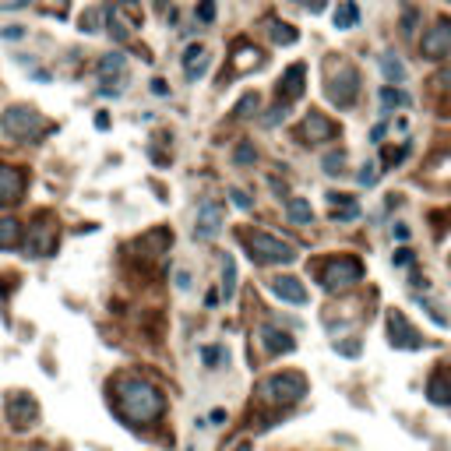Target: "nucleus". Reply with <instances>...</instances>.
<instances>
[{
	"label": "nucleus",
	"instance_id": "473e14b6",
	"mask_svg": "<svg viewBox=\"0 0 451 451\" xmlns=\"http://www.w3.org/2000/svg\"><path fill=\"white\" fill-rule=\"evenodd\" d=\"M434 85H441V88H451V68L437 71V74H434Z\"/></svg>",
	"mask_w": 451,
	"mask_h": 451
},
{
	"label": "nucleus",
	"instance_id": "393cba45",
	"mask_svg": "<svg viewBox=\"0 0 451 451\" xmlns=\"http://www.w3.org/2000/svg\"><path fill=\"white\" fill-rule=\"evenodd\" d=\"M321 166H324V173H328V177H342V173H346V169H342V166H346V152H342V148L328 152Z\"/></svg>",
	"mask_w": 451,
	"mask_h": 451
},
{
	"label": "nucleus",
	"instance_id": "72a5a7b5",
	"mask_svg": "<svg viewBox=\"0 0 451 451\" xmlns=\"http://www.w3.org/2000/svg\"><path fill=\"white\" fill-rule=\"evenodd\" d=\"M237 162H254V148H251V145H240V148H237Z\"/></svg>",
	"mask_w": 451,
	"mask_h": 451
},
{
	"label": "nucleus",
	"instance_id": "e433bc0d",
	"mask_svg": "<svg viewBox=\"0 0 451 451\" xmlns=\"http://www.w3.org/2000/svg\"><path fill=\"white\" fill-rule=\"evenodd\" d=\"M384 134H388V124H377V127L370 131V141H374V145H381V141H384Z\"/></svg>",
	"mask_w": 451,
	"mask_h": 451
},
{
	"label": "nucleus",
	"instance_id": "4468645a",
	"mask_svg": "<svg viewBox=\"0 0 451 451\" xmlns=\"http://www.w3.org/2000/svg\"><path fill=\"white\" fill-rule=\"evenodd\" d=\"M208 64H212V56H208V49H205L201 42H191V46L184 49V71H187L191 81H198V78L205 74Z\"/></svg>",
	"mask_w": 451,
	"mask_h": 451
},
{
	"label": "nucleus",
	"instance_id": "423d86ee",
	"mask_svg": "<svg viewBox=\"0 0 451 451\" xmlns=\"http://www.w3.org/2000/svg\"><path fill=\"white\" fill-rule=\"evenodd\" d=\"M360 92V74L342 64V68H335V74H328V85H324V95L335 102V106H349Z\"/></svg>",
	"mask_w": 451,
	"mask_h": 451
},
{
	"label": "nucleus",
	"instance_id": "1a4fd4ad",
	"mask_svg": "<svg viewBox=\"0 0 451 451\" xmlns=\"http://www.w3.org/2000/svg\"><path fill=\"white\" fill-rule=\"evenodd\" d=\"M95 74H99V81L106 85V88H102L106 95H117V92H120V85L127 81V56H120V53H109V56H102L99 68H95Z\"/></svg>",
	"mask_w": 451,
	"mask_h": 451
},
{
	"label": "nucleus",
	"instance_id": "7ed1b4c3",
	"mask_svg": "<svg viewBox=\"0 0 451 451\" xmlns=\"http://www.w3.org/2000/svg\"><path fill=\"white\" fill-rule=\"evenodd\" d=\"M247 251L261 264H293L296 261V247H290L286 240H278L271 233H247Z\"/></svg>",
	"mask_w": 451,
	"mask_h": 451
},
{
	"label": "nucleus",
	"instance_id": "c756f323",
	"mask_svg": "<svg viewBox=\"0 0 451 451\" xmlns=\"http://www.w3.org/2000/svg\"><path fill=\"white\" fill-rule=\"evenodd\" d=\"M201 356H205V363L212 367V363H222V360H226V349H222V346H215V349H201Z\"/></svg>",
	"mask_w": 451,
	"mask_h": 451
},
{
	"label": "nucleus",
	"instance_id": "412c9836",
	"mask_svg": "<svg viewBox=\"0 0 451 451\" xmlns=\"http://www.w3.org/2000/svg\"><path fill=\"white\" fill-rule=\"evenodd\" d=\"M360 22V8H356V0H342V8L335 11V29H353Z\"/></svg>",
	"mask_w": 451,
	"mask_h": 451
},
{
	"label": "nucleus",
	"instance_id": "7c9ffc66",
	"mask_svg": "<svg viewBox=\"0 0 451 451\" xmlns=\"http://www.w3.org/2000/svg\"><path fill=\"white\" fill-rule=\"evenodd\" d=\"M198 18H201L205 25L215 18V4H212V0H201V4H198Z\"/></svg>",
	"mask_w": 451,
	"mask_h": 451
},
{
	"label": "nucleus",
	"instance_id": "37998d69",
	"mask_svg": "<svg viewBox=\"0 0 451 451\" xmlns=\"http://www.w3.org/2000/svg\"><path fill=\"white\" fill-rule=\"evenodd\" d=\"M152 4H155V11H162V8L169 4V0H152Z\"/></svg>",
	"mask_w": 451,
	"mask_h": 451
},
{
	"label": "nucleus",
	"instance_id": "5701e85b",
	"mask_svg": "<svg viewBox=\"0 0 451 451\" xmlns=\"http://www.w3.org/2000/svg\"><path fill=\"white\" fill-rule=\"evenodd\" d=\"M377 99H381L384 106H413V95H409V92L391 88V85H384V88L377 92Z\"/></svg>",
	"mask_w": 451,
	"mask_h": 451
},
{
	"label": "nucleus",
	"instance_id": "ea45409f",
	"mask_svg": "<svg viewBox=\"0 0 451 451\" xmlns=\"http://www.w3.org/2000/svg\"><path fill=\"white\" fill-rule=\"evenodd\" d=\"M395 264H413V251H399V254H395Z\"/></svg>",
	"mask_w": 451,
	"mask_h": 451
},
{
	"label": "nucleus",
	"instance_id": "f8f14e48",
	"mask_svg": "<svg viewBox=\"0 0 451 451\" xmlns=\"http://www.w3.org/2000/svg\"><path fill=\"white\" fill-rule=\"evenodd\" d=\"M219 230H222V208H219L215 201H205L201 212H198V230H194V237H198V240H212V237H219Z\"/></svg>",
	"mask_w": 451,
	"mask_h": 451
},
{
	"label": "nucleus",
	"instance_id": "4c0bfd02",
	"mask_svg": "<svg viewBox=\"0 0 451 451\" xmlns=\"http://www.w3.org/2000/svg\"><path fill=\"white\" fill-rule=\"evenodd\" d=\"M413 25H416V11H409V15L402 18V32H406V35H413Z\"/></svg>",
	"mask_w": 451,
	"mask_h": 451
},
{
	"label": "nucleus",
	"instance_id": "f3484780",
	"mask_svg": "<svg viewBox=\"0 0 451 451\" xmlns=\"http://www.w3.org/2000/svg\"><path fill=\"white\" fill-rule=\"evenodd\" d=\"M18 194H22V173L11 166H0V208L18 201Z\"/></svg>",
	"mask_w": 451,
	"mask_h": 451
},
{
	"label": "nucleus",
	"instance_id": "f704fd0d",
	"mask_svg": "<svg viewBox=\"0 0 451 451\" xmlns=\"http://www.w3.org/2000/svg\"><path fill=\"white\" fill-rule=\"evenodd\" d=\"M374 169H377L374 162H367V166L360 169V184H374Z\"/></svg>",
	"mask_w": 451,
	"mask_h": 451
},
{
	"label": "nucleus",
	"instance_id": "f03ea898",
	"mask_svg": "<svg viewBox=\"0 0 451 451\" xmlns=\"http://www.w3.org/2000/svg\"><path fill=\"white\" fill-rule=\"evenodd\" d=\"M317 278H321V290L324 293H342L346 286H353L356 278H363V261L349 258V254L328 258L324 264H317Z\"/></svg>",
	"mask_w": 451,
	"mask_h": 451
},
{
	"label": "nucleus",
	"instance_id": "20e7f679",
	"mask_svg": "<svg viewBox=\"0 0 451 451\" xmlns=\"http://www.w3.org/2000/svg\"><path fill=\"white\" fill-rule=\"evenodd\" d=\"M307 391V381L300 374H271L261 381V399L271 406H286V402H300Z\"/></svg>",
	"mask_w": 451,
	"mask_h": 451
},
{
	"label": "nucleus",
	"instance_id": "f257e3e1",
	"mask_svg": "<svg viewBox=\"0 0 451 451\" xmlns=\"http://www.w3.org/2000/svg\"><path fill=\"white\" fill-rule=\"evenodd\" d=\"M120 406H124V416L134 420V423H148L162 413V395L155 384L141 381V377H131L124 381V395H120Z\"/></svg>",
	"mask_w": 451,
	"mask_h": 451
},
{
	"label": "nucleus",
	"instance_id": "58836bf2",
	"mask_svg": "<svg viewBox=\"0 0 451 451\" xmlns=\"http://www.w3.org/2000/svg\"><path fill=\"white\" fill-rule=\"evenodd\" d=\"M395 240H409V226L406 222H395Z\"/></svg>",
	"mask_w": 451,
	"mask_h": 451
},
{
	"label": "nucleus",
	"instance_id": "4be33fe9",
	"mask_svg": "<svg viewBox=\"0 0 451 451\" xmlns=\"http://www.w3.org/2000/svg\"><path fill=\"white\" fill-rule=\"evenodd\" d=\"M430 402H437V406H451V381H448L444 374L430 381Z\"/></svg>",
	"mask_w": 451,
	"mask_h": 451
},
{
	"label": "nucleus",
	"instance_id": "a19ab883",
	"mask_svg": "<svg viewBox=\"0 0 451 451\" xmlns=\"http://www.w3.org/2000/svg\"><path fill=\"white\" fill-rule=\"evenodd\" d=\"M152 92H155V95H169V88H166V81H162V78H155V81H152Z\"/></svg>",
	"mask_w": 451,
	"mask_h": 451
},
{
	"label": "nucleus",
	"instance_id": "bb28decb",
	"mask_svg": "<svg viewBox=\"0 0 451 451\" xmlns=\"http://www.w3.org/2000/svg\"><path fill=\"white\" fill-rule=\"evenodd\" d=\"M296 29H290V25H282V22H271V39L278 42V46H290V42H296Z\"/></svg>",
	"mask_w": 451,
	"mask_h": 451
},
{
	"label": "nucleus",
	"instance_id": "c85d7f7f",
	"mask_svg": "<svg viewBox=\"0 0 451 451\" xmlns=\"http://www.w3.org/2000/svg\"><path fill=\"white\" fill-rule=\"evenodd\" d=\"M258 106H261V99H258L254 92H247V95H244V99L237 102V113H240V117H251V113H254Z\"/></svg>",
	"mask_w": 451,
	"mask_h": 451
},
{
	"label": "nucleus",
	"instance_id": "c03bdc74",
	"mask_svg": "<svg viewBox=\"0 0 451 451\" xmlns=\"http://www.w3.org/2000/svg\"><path fill=\"white\" fill-rule=\"evenodd\" d=\"M237 451H247V444H244V448H237Z\"/></svg>",
	"mask_w": 451,
	"mask_h": 451
},
{
	"label": "nucleus",
	"instance_id": "ddd939ff",
	"mask_svg": "<svg viewBox=\"0 0 451 451\" xmlns=\"http://www.w3.org/2000/svg\"><path fill=\"white\" fill-rule=\"evenodd\" d=\"M56 251V237H53V226L46 222V230H42V219L35 222V230H32V240H29V258H49Z\"/></svg>",
	"mask_w": 451,
	"mask_h": 451
},
{
	"label": "nucleus",
	"instance_id": "2f4dec72",
	"mask_svg": "<svg viewBox=\"0 0 451 451\" xmlns=\"http://www.w3.org/2000/svg\"><path fill=\"white\" fill-rule=\"evenodd\" d=\"M230 198H233V205H237V208H244V212H251V198H247V194H244L240 187H233V191H230Z\"/></svg>",
	"mask_w": 451,
	"mask_h": 451
},
{
	"label": "nucleus",
	"instance_id": "a18cd8bd",
	"mask_svg": "<svg viewBox=\"0 0 451 451\" xmlns=\"http://www.w3.org/2000/svg\"><path fill=\"white\" fill-rule=\"evenodd\" d=\"M448 4H451V0H448Z\"/></svg>",
	"mask_w": 451,
	"mask_h": 451
},
{
	"label": "nucleus",
	"instance_id": "9d476101",
	"mask_svg": "<svg viewBox=\"0 0 451 451\" xmlns=\"http://www.w3.org/2000/svg\"><path fill=\"white\" fill-rule=\"evenodd\" d=\"M420 49H423V56H430V61H437V56H451V18H437L434 29L423 35Z\"/></svg>",
	"mask_w": 451,
	"mask_h": 451
},
{
	"label": "nucleus",
	"instance_id": "79ce46f5",
	"mask_svg": "<svg viewBox=\"0 0 451 451\" xmlns=\"http://www.w3.org/2000/svg\"><path fill=\"white\" fill-rule=\"evenodd\" d=\"M205 303H208V307H215V303H219V293H215V290H208V296H205Z\"/></svg>",
	"mask_w": 451,
	"mask_h": 451
},
{
	"label": "nucleus",
	"instance_id": "cd10ccee",
	"mask_svg": "<svg viewBox=\"0 0 451 451\" xmlns=\"http://www.w3.org/2000/svg\"><path fill=\"white\" fill-rule=\"evenodd\" d=\"M106 18H109V29H113V39H127L131 29H124V22L117 18V8H106Z\"/></svg>",
	"mask_w": 451,
	"mask_h": 451
},
{
	"label": "nucleus",
	"instance_id": "9b49d317",
	"mask_svg": "<svg viewBox=\"0 0 451 451\" xmlns=\"http://www.w3.org/2000/svg\"><path fill=\"white\" fill-rule=\"evenodd\" d=\"M268 290L278 296V300H286V303H307V290H303V282L300 278H293V275H275L271 282H268Z\"/></svg>",
	"mask_w": 451,
	"mask_h": 451
},
{
	"label": "nucleus",
	"instance_id": "c9c22d12",
	"mask_svg": "<svg viewBox=\"0 0 451 451\" xmlns=\"http://www.w3.org/2000/svg\"><path fill=\"white\" fill-rule=\"evenodd\" d=\"M177 290H184V293L191 290V271H187V268H184V271H177Z\"/></svg>",
	"mask_w": 451,
	"mask_h": 451
},
{
	"label": "nucleus",
	"instance_id": "6e6552de",
	"mask_svg": "<svg viewBox=\"0 0 451 451\" xmlns=\"http://www.w3.org/2000/svg\"><path fill=\"white\" fill-rule=\"evenodd\" d=\"M8 420H11V427L29 430L39 420V402L32 399L29 391H11L8 395Z\"/></svg>",
	"mask_w": 451,
	"mask_h": 451
},
{
	"label": "nucleus",
	"instance_id": "a211bd4d",
	"mask_svg": "<svg viewBox=\"0 0 451 451\" xmlns=\"http://www.w3.org/2000/svg\"><path fill=\"white\" fill-rule=\"evenodd\" d=\"M303 74H307V68H303V64H293V68L286 71V78H282V85H278V95L286 99V102H290V99H296V95L303 92Z\"/></svg>",
	"mask_w": 451,
	"mask_h": 451
},
{
	"label": "nucleus",
	"instance_id": "2eb2a0df",
	"mask_svg": "<svg viewBox=\"0 0 451 451\" xmlns=\"http://www.w3.org/2000/svg\"><path fill=\"white\" fill-rule=\"evenodd\" d=\"M328 134H335V127L321 117V113L314 109V113H307V120L300 124V138L307 141V145H314V141H324Z\"/></svg>",
	"mask_w": 451,
	"mask_h": 451
},
{
	"label": "nucleus",
	"instance_id": "b1692460",
	"mask_svg": "<svg viewBox=\"0 0 451 451\" xmlns=\"http://www.w3.org/2000/svg\"><path fill=\"white\" fill-rule=\"evenodd\" d=\"M222 278H226L222 296L230 300V296H233V290H237V264H233V258H230V254H222Z\"/></svg>",
	"mask_w": 451,
	"mask_h": 451
},
{
	"label": "nucleus",
	"instance_id": "a878e982",
	"mask_svg": "<svg viewBox=\"0 0 451 451\" xmlns=\"http://www.w3.org/2000/svg\"><path fill=\"white\" fill-rule=\"evenodd\" d=\"M290 219L310 226V222H314V212H310V205H307L303 198H296V201H290Z\"/></svg>",
	"mask_w": 451,
	"mask_h": 451
},
{
	"label": "nucleus",
	"instance_id": "39448f33",
	"mask_svg": "<svg viewBox=\"0 0 451 451\" xmlns=\"http://www.w3.org/2000/svg\"><path fill=\"white\" fill-rule=\"evenodd\" d=\"M4 131L15 141H29V138H35L42 131V117H39L32 106H11L4 113Z\"/></svg>",
	"mask_w": 451,
	"mask_h": 451
},
{
	"label": "nucleus",
	"instance_id": "6ab92c4d",
	"mask_svg": "<svg viewBox=\"0 0 451 451\" xmlns=\"http://www.w3.org/2000/svg\"><path fill=\"white\" fill-rule=\"evenodd\" d=\"M22 244V226L15 219H0V251H15Z\"/></svg>",
	"mask_w": 451,
	"mask_h": 451
},
{
	"label": "nucleus",
	"instance_id": "0eeeda50",
	"mask_svg": "<svg viewBox=\"0 0 451 451\" xmlns=\"http://www.w3.org/2000/svg\"><path fill=\"white\" fill-rule=\"evenodd\" d=\"M384 328H388V342H391L395 349H420V346H423V335L402 317V310H388Z\"/></svg>",
	"mask_w": 451,
	"mask_h": 451
},
{
	"label": "nucleus",
	"instance_id": "dca6fc26",
	"mask_svg": "<svg viewBox=\"0 0 451 451\" xmlns=\"http://www.w3.org/2000/svg\"><path fill=\"white\" fill-rule=\"evenodd\" d=\"M261 342H264L268 356H282V353H293L296 349V338L286 335V331H278V328H264L261 331Z\"/></svg>",
	"mask_w": 451,
	"mask_h": 451
},
{
	"label": "nucleus",
	"instance_id": "aec40b11",
	"mask_svg": "<svg viewBox=\"0 0 451 451\" xmlns=\"http://www.w3.org/2000/svg\"><path fill=\"white\" fill-rule=\"evenodd\" d=\"M381 74H384L388 81H402V78H406V64L399 61V53L388 49V53L381 56Z\"/></svg>",
	"mask_w": 451,
	"mask_h": 451
}]
</instances>
